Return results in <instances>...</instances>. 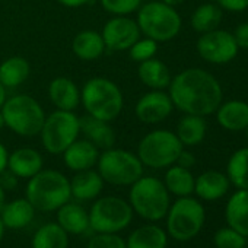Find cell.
<instances>
[{
  "label": "cell",
  "mask_w": 248,
  "mask_h": 248,
  "mask_svg": "<svg viewBox=\"0 0 248 248\" xmlns=\"http://www.w3.org/2000/svg\"><path fill=\"white\" fill-rule=\"evenodd\" d=\"M229 190V178L228 175L217 171H206L199 175L194 181L196 194L207 202L217 200L223 197Z\"/></svg>",
  "instance_id": "obj_19"
},
{
  "label": "cell",
  "mask_w": 248,
  "mask_h": 248,
  "mask_svg": "<svg viewBox=\"0 0 248 248\" xmlns=\"http://www.w3.org/2000/svg\"><path fill=\"white\" fill-rule=\"evenodd\" d=\"M5 127V120H3V115H2V111H0V132Z\"/></svg>",
  "instance_id": "obj_48"
},
{
  "label": "cell",
  "mask_w": 248,
  "mask_h": 248,
  "mask_svg": "<svg viewBox=\"0 0 248 248\" xmlns=\"http://www.w3.org/2000/svg\"><path fill=\"white\" fill-rule=\"evenodd\" d=\"M172 108L174 104L168 93H165L164 91L152 89L151 92L139 98L135 107V114L139 121L145 124H156L168 118L172 112Z\"/></svg>",
  "instance_id": "obj_14"
},
{
  "label": "cell",
  "mask_w": 248,
  "mask_h": 248,
  "mask_svg": "<svg viewBox=\"0 0 248 248\" xmlns=\"http://www.w3.org/2000/svg\"><path fill=\"white\" fill-rule=\"evenodd\" d=\"M220 8L231 12H241L248 8V0H217Z\"/></svg>",
  "instance_id": "obj_39"
},
{
  "label": "cell",
  "mask_w": 248,
  "mask_h": 248,
  "mask_svg": "<svg viewBox=\"0 0 248 248\" xmlns=\"http://www.w3.org/2000/svg\"><path fill=\"white\" fill-rule=\"evenodd\" d=\"M161 2L167 3V5H171V6H177V5H181L186 0H161Z\"/></svg>",
  "instance_id": "obj_45"
},
{
  "label": "cell",
  "mask_w": 248,
  "mask_h": 248,
  "mask_svg": "<svg viewBox=\"0 0 248 248\" xmlns=\"http://www.w3.org/2000/svg\"><path fill=\"white\" fill-rule=\"evenodd\" d=\"M194 177L190 172V170L183 168L180 165H171L170 170L165 174V187L168 193L178 196V197H187L191 193H194Z\"/></svg>",
  "instance_id": "obj_30"
},
{
  "label": "cell",
  "mask_w": 248,
  "mask_h": 248,
  "mask_svg": "<svg viewBox=\"0 0 248 248\" xmlns=\"http://www.w3.org/2000/svg\"><path fill=\"white\" fill-rule=\"evenodd\" d=\"M18 178H31L43 170V156L32 148H19L8 156V168Z\"/></svg>",
  "instance_id": "obj_18"
},
{
  "label": "cell",
  "mask_w": 248,
  "mask_h": 248,
  "mask_svg": "<svg viewBox=\"0 0 248 248\" xmlns=\"http://www.w3.org/2000/svg\"><path fill=\"white\" fill-rule=\"evenodd\" d=\"M72 51L83 62H93L104 54L105 43L102 35L96 31H80L72 41Z\"/></svg>",
  "instance_id": "obj_24"
},
{
  "label": "cell",
  "mask_w": 248,
  "mask_h": 248,
  "mask_svg": "<svg viewBox=\"0 0 248 248\" xmlns=\"http://www.w3.org/2000/svg\"><path fill=\"white\" fill-rule=\"evenodd\" d=\"M30 72V63L24 57H9L0 64V83L5 88H16L28 79Z\"/></svg>",
  "instance_id": "obj_29"
},
{
  "label": "cell",
  "mask_w": 248,
  "mask_h": 248,
  "mask_svg": "<svg viewBox=\"0 0 248 248\" xmlns=\"http://www.w3.org/2000/svg\"><path fill=\"white\" fill-rule=\"evenodd\" d=\"M244 130H245V136H247V139H248V126H247V127H245Z\"/></svg>",
  "instance_id": "obj_49"
},
{
  "label": "cell",
  "mask_w": 248,
  "mask_h": 248,
  "mask_svg": "<svg viewBox=\"0 0 248 248\" xmlns=\"http://www.w3.org/2000/svg\"><path fill=\"white\" fill-rule=\"evenodd\" d=\"M228 178L239 190H248V148L236 151L228 162Z\"/></svg>",
  "instance_id": "obj_33"
},
{
  "label": "cell",
  "mask_w": 248,
  "mask_h": 248,
  "mask_svg": "<svg viewBox=\"0 0 248 248\" xmlns=\"http://www.w3.org/2000/svg\"><path fill=\"white\" fill-rule=\"evenodd\" d=\"M8 98H6V88L0 83V108L3 107V104H5V101H6Z\"/></svg>",
  "instance_id": "obj_44"
},
{
  "label": "cell",
  "mask_w": 248,
  "mask_h": 248,
  "mask_svg": "<svg viewBox=\"0 0 248 248\" xmlns=\"http://www.w3.org/2000/svg\"><path fill=\"white\" fill-rule=\"evenodd\" d=\"M57 223L72 235H80L89 228V213L76 203H64L57 209Z\"/></svg>",
  "instance_id": "obj_25"
},
{
  "label": "cell",
  "mask_w": 248,
  "mask_h": 248,
  "mask_svg": "<svg viewBox=\"0 0 248 248\" xmlns=\"http://www.w3.org/2000/svg\"><path fill=\"white\" fill-rule=\"evenodd\" d=\"M130 57L132 60L142 63L145 60H149L152 57H155L156 51H158V43L151 40V38H139L130 48Z\"/></svg>",
  "instance_id": "obj_36"
},
{
  "label": "cell",
  "mask_w": 248,
  "mask_h": 248,
  "mask_svg": "<svg viewBox=\"0 0 248 248\" xmlns=\"http://www.w3.org/2000/svg\"><path fill=\"white\" fill-rule=\"evenodd\" d=\"M225 216L229 228L235 229L245 238L248 236V190H238L231 196Z\"/></svg>",
  "instance_id": "obj_21"
},
{
  "label": "cell",
  "mask_w": 248,
  "mask_h": 248,
  "mask_svg": "<svg viewBox=\"0 0 248 248\" xmlns=\"http://www.w3.org/2000/svg\"><path fill=\"white\" fill-rule=\"evenodd\" d=\"M5 120V127L22 138L40 135L46 120V112L41 104L31 95H14L6 99L0 108Z\"/></svg>",
  "instance_id": "obj_4"
},
{
  "label": "cell",
  "mask_w": 248,
  "mask_h": 248,
  "mask_svg": "<svg viewBox=\"0 0 248 248\" xmlns=\"http://www.w3.org/2000/svg\"><path fill=\"white\" fill-rule=\"evenodd\" d=\"M99 158L98 148L86 139H76L64 152L63 161L72 171H85L96 165Z\"/></svg>",
  "instance_id": "obj_15"
},
{
  "label": "cell",
  "mask_w": 248,
  "mask_h": 248,
  "mask_svg": "<svg viewBox=\"0 0 248 248\" xmlns=\"http://www.w3.org/2000/svg\"><path fill=\"white\" fill-rule=\"evenodd\" d=\"M16 183H18V177L15 174H12L9 170L3 171L0 174V186L3 187V190H12L14 187H16Z\"/></svg>",
  "instance_id": "obj_40"
},
{
  "label": "cell",
  "mask_w": 248,
  "mask_h": 248,
  "mask_svg": "<svg viewBox=\"0 0 248 248\" xmlns=\"http://www.w3.org/2000/svg\"><path fill=\"white\" fill-rule=\"evenodd\" d=\"M48 96L57 109L75 111L80 104V91L69 78H56L48 85Z\"/></svg>",
  "instance_id": "obj_17"
},
{
  "label": "cell",
  "mask_w": 248,
  "mask_h": 248,
  "mask_svg": "<svg viewBox=\"0 0 248 248\" xmlns=\"http://www.w3.org/2000/svg\"><path fill=\"white\" fill-rule=\"evenodd\" d=\"M32 248H67L69 233L59 223L43 225L32 236Z\"/></svg>",
  "instance_id": "obj_31"
},
{
  "label": "cell",
  "mask_w": 248,
  "mask_h": 248,
  "mask_svg": "<svg viewBox=\"0 0 248 248\" xmlns=\"http://www.w3.org/2000/svg\"><path fill=\"white\" fill-rule=\"evenodd\" d=\"M233 38H235L238 48L248 50V22H244V24L236 27Z\"/></svg>",
  "instance_id": "obj_38"
},
{
  "label": "cell",
  "mask_w": 248,
  "mask_h": 248,
  "mask_svg": "<svg viewBox=\"0 0 248 248\" xmlns=\"http://www.w3.org/2000/svg\"><path fill=\"white\" fill-rule=\"evenodd\" d=\"M80 123V133H83L85 139L93 143L98 149H109L114 148L115 145V132L109 126L108 121L91 117V115H83L79 117Z\"/></svg>",
  "instance_id": "obj_16"
},
{
  "label": "cell",
  "mask_w": 248,
  "mask_h": 248,
  "mask_svg": "<svg viewBox=\"0 0 248 248\" xmlns=\"http://www.w3.org/2000/svg\"><path fill=\"white\" fill-rule=\"evenodd\" d=\"M207 130V124L203 117L186 114L177 124V138L183 146H196L203 142Z\"/></svg>",
  "instance_id": "obj_28"
},
{
  "label": "cell",
  "mask_w": 248,
  "mask_h": 248,
  "mask_svg": "<svg viewBox=\"0 0 248 248\" xmlns=\"http://www.w3.org/2000/svg\"><path fill=\"white\" fill-rule=\"evenodd\" d=\"M70 197V180L56 170H41L27 186V199L40 212H54Z\"/></svg>",
  "instance_id": "obj_2"
},
{
  "label": "cell",
  "mask_w": 248,
  "mask_h": 248,
  "mask_svg": "<svg viewBox=\"0 0 248 248\" xmlns=\"http://www.w3.org/2000/svg\"><path fill=\"white\" fill-rule=\"evenodd\" d=\"M104 188V180L99 175L98 171L85 170L76 172V175L70 181V190L72 196L78 200H93L96 199Z\"/></svg>",
  "instance_id": "obj_20"
},
{
  "label": "cell",
  "mask_w": 248,
  "mask_h": 248,
  "mask_svg": "<svg viewBox=\"0 0 248 248\" xmlns=\"http://www.w3.org/2000/svg\"><path fill=\"white\" fill-rule=\"evenodd\" d=\"M102 9L114 16H127L142 6V0H99Z\"/></svg>",
  "instance_id": "obj_34"
},
{
  "label": "cell",
  "mask_w": 248,
  "mask_h": 248,
  "mask_svg": "<svg viewBox=\"0 0 248 248\" xmlns=\"http://www.w3.org/2000/svg\"><path fill=\"white\" fill-rule=\"evenodd\" d=\"M220 21H222V9L212 3L199 6L191 15V27L194 31L200 34L216 30Z\"/></svg>",
  "instance_id": "obj_32"
},
{
  "label": "cell",
  "mask_w": 248,
  "mask_h": 248,
  "mask_svg": "<svg viewBox=\"0 0 248 248\" xmlns=\"http://www.w3.org/2000/svg\"><path fill=\"white\" fill-rule=\"evenodd\" d=\"M96 165L104 183L111 186H132L143 175V164L139 156L124 149H105Z\"/></svg>",
  "instance_id": "obj_7"
},
{
  "label": "cell",
  "mask_w": 248,
  "mask_h": 248,
  "mask_svg": "<svg viewBox=\"0 0 248 248\" xmlns=\"http://www.w3.org/2000/svg\"><path fill=\"white\" fill-rule=\"evenodd\" d=\"M80 102L88 115L112 121L123 111L124 99L120 88L107 78H92L80 91Z\"/></svg>",
  "instance_id": "obj_3"
},
{
  "label": "cell",
  "mask_w": 248,
  "mask_h": 248,
  "mask_svg": "<svg viewBox=\"0 0 248 248\" xmlns=\"http://www.w3.org/2000/svg\"><path fill=\"white\" fill-rule=\"evenodd\" d=\"M167 233L158 225H143L135 229L126 241V248H167Z\"/></svg>",
  "instance_id": "obj_27"
},
{
  "label": "cell",
  "mask_w": 248,
  "mask_h": 248,
  "mask_svg": "<svg viewBox=\"0 0 248 248\" xmlns=\"http://www.w3.org/2000/svg\"><path fill=\"white\" fill-rule=\"evenodd\" d=\"M139 79L142 83H145L151 89L162 91L170 86L171 83V73L170 69L162 63L161 60L152 57L149 60H145L139 64L138 70Z\"/></svg>",
  "instance_id": "obj_26"
},
{
  "label": "cell",
  "mask_w": 248,
  "mask_h": 248,
  "mask_svg": "<svg viewBox=\"0 0 248 248\" xmlns=\"http://www.w3.org/2000/svg\"><path fill=\"white\" fill-rule=\"evenodd\" d=\"M80 135L79 117L73 111L56 109L46 115L40 136L44 149L51 155L63 154Z\"/></svg>",
  "instance_id": "obj_8"
},
{
  "label": "cell",
  "mask_w": 248,
  "mask_h": 248,
  "mask_svg": "<svg viewBox=\"0 0 248 248\" xmlns=\"http://www.w3.org/2000/svg\"><path fill=\"white\" fill-rule=\"evenodd\" d=\"M177 165H180V167H183V168H187V170H190L194 164H196V158H194V155L193 154H190V152H187V151H181V154L178 155V158H177V162H175Z\"/></svg>",
  "instance_id": "obj_41"
},
{
  "label": "cell",
  "mask_w": 248,
  "mask_h": 248,
  "mask_svg": "<svg viewBox=\"0 0 248 248\" xmlns=\"http://www.w3.org/2000/svg\"><path fill=\"white\" fill-rule=\"evenodd\" d=\"M57 2L66 8H72V9H76V8H82L85 5H88L91 0H57Z\"/></svg>",
  "instance_id": "obj_42"
},
{
  "label": "cell",
  "mask_w": 248,
  "mask_h": 248,
  "mask_svg": "<svg viewBox=\"0 0 248 248\" xmlns=\"http://www.w3.org/2000/svg\"><path fill=\"white\" fill-rule=\"evenodd\" d=\"M3 233H5V225L2 222V217H0V241H2V238H3Z\"/></svg>",
  "instance_id": "obj_47"
},
{
  "label": "cell",
  "mask_w": 248,
  "mask_h": 248,
  "mask_svg": "<svg viewBox=\"0 0 248 248\" xmlns=\"http://www.w3.org/2000/svg\"><path fill=\"white\" fill-rule=\"evenodd\" d=\"M183 148L175 133L170 130H154L140 140L138 156L143 165L161 170L174 165Z\"/></svg>",
  "instance_id": "obj_9"
},
{
  "label": "cell",
  "mask_w": 248,
  "mask_h": 248,
  "mask_svg": "<svg viewBox=\"0 0 248 248\" xmlns=\"http://www.w3.org/2000/svg\"><path fill=\"white\" fill-rule=\"evenodd\" d=\"M204 219V207L199 200L180 197L167 212V229L174 239L188 241L202 231Z\"/></svg>",
  "instance_id": "obj_11"
},
{
  "label": "cell",
  "mask_w": 248,
  "mask_h": 248,
  "mask_svg": "<svg viewBox=\"0 0 248 248\" xmlns=\"http://www.w3.org/2000/svg\"><path fill=\"white\" fill-rule=\"evenodd\" d=\"M132 209L146 220H161L170 209V193L165 184L155 177H140L130 188Z\"/></svg>",
  "instance_id": "obj_6"
},
{
  "label": "cell",
  "mask_w": 248,
  "mask_h": 248,
  "mask_svg": "<svg viewBox=\"0 0 248 248\" xmlns=\"http://www.w3.org/2000/svg\"><path fill=\"white\" fill-rule=\"evenodd\" d=\"M86 248H126V241L117 233H96L89 239Z\"/></svg>",
  "instance_id": "obj_37"
},
{
  "label": "cell",
  "mask_w": 248,
  "mask_h": 248,
  "mask_svg": "<svg viewBox=\"0 0 248 248\" xmlns=\"http://www.w3.org/2000/svg\"><path fill=\"white\" fill-rule=\"evenodd\" d=\"M5 200H6L5 190H3V187H2V186H0V209L3 207V204H5Z\"/></svg>",
  "instance_id": "obj_46"
},
{
  "label": "cell",
  "mask_w": 248,
  "mask_h": 248,
  "mask_svg": "<svg viewBox=\"0 0 248 248\" xmlns=\"http://www.w3.org/2000/svg\"><path fill=\"white\" fill-rule=\"evenodd\" d=\"M101 35L105 48L111 51H126L140 38V30L138 22L129 16H114L107 21Z\"/></svg>",
  "instance_id": "obj_13"
},
{
  "label": "cell",
  "mask_w": 248,
  "mask_h": 248,
  "mask_svg": "<svg viewBox=\"0 0 248 248\" xmlns=\"http://www.w3.org/2000/svg\"><path fill=\"white\" fill-rule=\"evenodd\" d=\"M238 50L233 34L217 28L202 34L197 41V51L200 57L213 64L229 63L236 57Z\"/></svg>",
  "instance_id": "obj_12"
},
{
  "label": "cell",
  "mask_w": 248,
  "mask_h": 248,
  "mask_svg": "<svg viewBox=\"0 0 248 248\" xmlns=\"http://www.w3.org/2000/svg\"><path fill=\"white\" fill-rule=\"evenodd\" d=\"M2 210V222L5 228L21 229L28 226L35 215V207L30 203L28 199H16L14 202L5 203Z\"/></svg>",
  "instance_id": "obj_22"
},
{
  "label": "cell",
  "mask_w": 248,
  "mask_h": 248,
  "mask_svg": "<svg viewBox=\"0 0 248 248\" xmlns=\"http://www.w3.org/2000/svg\"><path fill=\"white\" fill-rule=\"evenodd\" d=\"M217 123L226 130L239 132L248 126V104L244 101H228L216 109Z\"/></svg>",
  "instance_id": "obj_23"
},
{
  "label": "cell",
  "mask_w": 248,
  "mask_h": 248,
  "mask_svg": "<svg viewBox=\"0 0 248 248\" xmlns=\"http://www.w3.org/2000/svg\"><path fill=\"white\" fill-rule=\"evenodd\" d=\"M245 236L232 228H220L215 233L216 248H245Z\"/></svg>",
  "instance_id": "obj_35"
},
{
  "label": "cell",
  "mask_w": 248,
  "mask_h": 248,
  "mask_svg": "<svg viewBox=\"0 0 248 248\" xmlns=\"http://www.w3.org/2000/svg\"><path fill=\"white\" fill-rule=\"evenodd\" d=\"M132 219L130 203L115 196L98 199L89 210V228L96 233H117L126 229Z\"/></svg>",
  "instance_id": "obj_10"
},
{
  "label": "cell",
  "mask_w": 248,
  "mask_h": 248,
  "mask_svg": "<svg viewBox=\"0 0 248 248\" xmlns=\"http://www.w3.org/2000/svg\"><path fill=\"white\" fill-rule=\"evenodd\" d=\"M170 98L180 111L193 115H209L222 104L219 80L203 69H186L170 83Z\"/></svg>",
  "instance_id": "obj_1"
},
{
  "label": "cell",
  "mask_w": 248,
  "mask_h": 248,
  "mask_svg": "<svg viewBox=\"0 0 248 248\" xmlns=\"http://www.w3.org/2000/svg\"><path fill=\"white\" fill-rule=\"evenodd\" d=\"M140 34L156 41L167 43L175 38L181 30V18L174 6L164 2H149L139 8L136 19Z\"/></svg>",
  "instance_id": "obj_5"
},
{
  "label": "cell",
  "mask_w": 248,
  "mask_h": 248,
  "mask_svg": "<svg viewBox=\"0 0 248 248\" xmlns=\"http://www.w3.org/2000/svg\"><path fill=\"white\" fill-rule=\"evenodd\" d=\"M8 156H9L8 149L5 148V145L2 142H0V174L8 168Z\"/></svg>",
  "instance_id": "obj_43"
}]
</instances>
